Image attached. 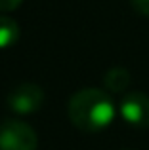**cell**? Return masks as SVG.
Returning <instances> with one entry per match:
<instances>
[{"instance_id":"1","label":"cell","mask_w":149,"mask_h":150,"mask_svg":"<svg viewBox=\"0 0 149 150\" xmlns=\"http://www.w3.org/2000/svg\"><path fill=\"white\" fill-rule=\"evenodd\" d=\"M69 120L84 133L103 131L115 120V103L107 91L96 88H84L69 99Z\"/></svg>"},{"instance_id":"2","label":"cell","mask_w":149,"mask_h":150,"mask_svg":"<svg viewBox=\"0 0 149 150\" xmlns=\"http://www.w3.org/2000/svg\"><path fill=\"white\" fill-rule=\"evenodd\" d=\"M37 131L21 120H6L0 124V150H37Z\"/></svg>"},{"instance_id":"3","label":"cell","mask_w":149,"mask_h":150,"mask_svg":"<svg viewBox=\"0 0 149 150\" xmlns=\"http://www.w3.org/2000/svg\"><path fill=\"white\" fill-rule=\"evenodd\" d=\"M44 103V91L37 84H19L8 93L6 105L15 114H33Z\"/></svg>"},{"instance_id":"4","label":"cell","mask_w":149,"mask_h":150,"mask_svg":"<svg viewBox=\"0 0 149 150\" xmlns=\"http://www.w3.org/2000/svg\"><path fill=\"white\" fill-rule=\"evenodd\" d=\"M120 118L128 125L138 129L149 127V95L142 91H130L122 97L119 105Z\"/></svg>"},{"instance_id":"5","label":"cell","mask_w":149,"mask_h":150,"mask_svg":"<svg viewBox=\"0 0 149 150\" xmlns=\"http://www.w3.org/2000/svg\"><path fill=\"white\" fill-rule=\"evenodd\" d=\"M130 82H132L130 72H128L126 69H122V67H113V69H109L107 72H105V76H103V86L107 88V91H111V93L126 91L128 86H130Z\"/></svg>"},{"instance_id":"6","label":"cell","mask_w":149,"mask_h":150,"mask_svg":"<svg viewBox=\"0 0 149 150\" xmlns=\"http://www.w3.org/2000/svg\"><path fill=\"white\" fill-rule=\"evenodd\" d=\"M21 36V29L15 19L8 15H0V50H6L14 46Z\"/></svg>"},{"instance_id":"7","label":"cell","mask_w":149,"mask_h":150,"mask_svg":"<svg viewBox=\"0 0 149 150\" xmlns=\"http://www.w3.org/2000/svg\"><path fill=\"white\" fill-rule=\"evenodd\" d=\"M130 4H132V8H134L138 13L149 17V0H130Z\"/></svg>"},{"instance_id":"8","label":"cell","mask_w":149,"mask_h":150,"mask_svg":"<svg viewBox=\"0 0 149 150\" xmlns=\"http://www.w3.org/2000/svg\"><path fill=\"white\" fill-rule=\"evenodd\" d=\"M23 0H0V11H14L21 6Z\"/></svg>"}]
</instances>
